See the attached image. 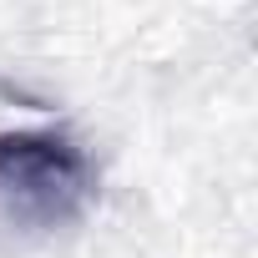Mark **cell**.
<instances>
[{
	"label": "cell",
	"mask_w": 258,
	"mask_h": 258,
	"mask_svg": "<svg viewBox=\"0 0 258 258\" xmlns=\"http://www.w3.org/2000/svg\"><path fill=\"white\" fill-rule=\"evenodd\" d=\"M96 192V167L66 132H6L0 137V203L16 218L56 228L71 223Z\"/></svg>",
	"instance_id": "6da1fadb"
}]
</instances>
